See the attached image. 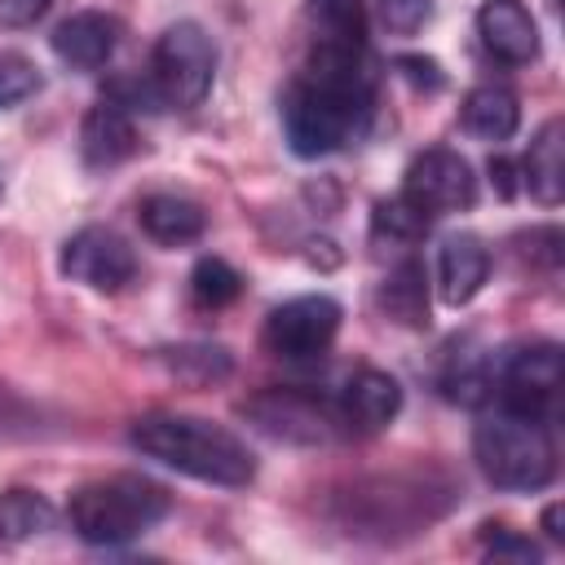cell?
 <instances>
[{"label":"cell","mask_w":565,"mask_h":565,"mask_svg":"<svg viewBox=\"0 0 565 565\" xmlns=\"http://www.w3.org/2000/svg\"><path fill=\"white\" fill-rule=\"evenodd\" d=\"M486 274H490V252L472 230H459V234L441 238V247H437V291H441L446 305H455V309L468 305L486 287Z\"/></svg>","instance_id":"cell-13"},{"label":"cell","mask_w":565,"mask_h":565,"mask_svg":"<svg viewBox=\"0 0 565 565\" xmlns=\"http://www.w3.org/2000/svg\"><path fill=\"white\" fill-rule=\"evenodd\" d=\"M53 530V503L35 490H4L0 494V539L9 543H22V539H35Z\"/></svg>","instance_id":"cell-21"},{"label":"cell","mask_w":565,"mask_h":565,"mask_svg":"<svg viewBox=\"0 0 565 565\" xmlns=\"http://www.w3.org/2000/svg\"><path fill=\"white\" fill-rule=\"evenodd\" d=\"M53 53L75 66V71H97L110 62L115 44H119V22L110 13H97V9H84V13H71L66 22H57V31L49 35Z\"/></svg>","instance_id":"cell-14"},{"label":"cell","mask_w":565,"mask_h":565,"mask_svg":"<svg viewBox=\"0 0 565 565\" xmlns=\"http://www.w3.org/2000/svg\"><path fill=\"white\" fill-rule=\"evenodd\" d=\"M486 552H490L494 561H499V556H512V561H539V556H543L539 543H530V539H521V534H512V530H499Z\"/></svg>","instance_id":"cell-30"},{"label":"cell","mask_w":565,"mask_h":565,"mask_svg":"<svg viewBox=\"0 0 565 565\" xmlns=\"http://www.w3.org/2000/svg\"><path fill=\"white\" fill-rule=\"evenodd\" d=\"M397 411H402V384L388 371H375V366L358 371L344 384L340 406H335L340 424L344 428H358V433H380L384 424L397 419Z\"/></svg>","instance_id":"cell-12"},{"label":"cell","mask_w":565,"mask_h":565,"mask_svg":"<svg viewBox=\"0 0 565 565\" xmlns=\"http://www.w3.org/2000/svg\"><path fill=\"white\" fill-rule=\"evenodd\" d=\"M424 230H428V216H424L415 203H406L402 194L375 203V212H371V238H375V243L402 247V243L424 238Z\"/></svg>","instance_id":"cell-25"},{"label":"cell","mask_w":565,"mask_h":565,"mask_svg":"<svg viewBox=\"0 0 565 565\" xmlns=\"http://www.w3.org/2000/svg\"><path fill=\"white\" fill-rule=\"evenodd\" d=\"M397 71H402V79H411L415 88H441V66L433 62V57H415V53H406V57H397L393 62Z\"/></svg>","instance_id":"cell-28"},{"label":"cell","mask_w":565,"mask_h":565,"mask_svg":"<svg viewBox=\"0 0 565 565\" xmlns=\"http://www.w3.org/2000/svg\"><path fill=\"white\" fill-rule=\"evenodd\" d=\"M543 530H547L552 543L565 539V530H561V503H547V508H543Z\"/></svg>","instance_id":"cell-32"},{"label":"cell","mask_w":565,"mask_h":565,"mask_svg":"<svg viewBox=\"0 0 565 565\" xmlns=\"http://www.w3.org/2000/svg\"><path fill=\"white\" fill-rule=\"evenodd\" d=\"M40 66L22 53H0V110H13L31 93H40Z\"/></svg>","instance_id":"cell-26"},{"label":"cell","mask_w":565,"mask_h":565,"mask_svg":"<svg viewBox=\"0 0 565 565\" xmlns=\"http://www.w3.org/2000/svg\"><path fill=\"white\" fill-rule=\"evenodd\" d=\"M459 124L468 137H481V141H508L516 128H521V102L499 88V84H481L463 97L459 106Z\"/></svg>","instance_id":"cell-19"},{"label":"cell","mask_w":565,"mask_h":565,"mask_svg":"<svg viewBox=\"0 0 565 565\" xmlns=\"http://www.w3.org/2000/svg\"><path fill=\"white\" fill-rule=\"evenodd\" d=\"M243 419H252L256 433H265L269 441H282V446H322V441H331V428L340 415L322 397L282 384V388H265V393L247 397Z\"/></svg>","instance_id":"cell-7"},{"label":"cell","mask_w":565,"mask_h":565,"mask_svg":"<svg viewBox=\"0 0 565 565\" xmlns=\"http://www.w3.org/2000/svg\"><path fill=\"white\" fill-rule=\"evenodd\" d=\"M159 362L181 380V384H216L230 375V353L221 344H177L159 349Z\"/></svg>","instance_id":"cell-22"},{"label":"cell","mask_w":565,"mask_h":565,"mask_svg":"<svg viewBox=\"0 0 565 565\" xmlns=\"http://www.w3.org/2000/svg\"><path fill=\"white\" fill-rule=\"evenodd\" d=\"M190 296L203 309H225V305H234L243 296V274L221 256H203L190 269Z\"/></svg>","instance_id":"cell-23"},{"label":"cell","mask_w":565,"mask_h":565,"mask_svg":"<svg viewBox=\"0 0 565 565\" xmlns=\"http://www.w3.org/2000/svg\"><path fill=\"white\" fill-rule=\"evenodd\" d=\"M366 71H300L282 93V128L300 159H322L358 141L371 124Z\"/></svg>","instance_id":"cell-1"},{"label":"cell","mask_w":565,"mask_h":565,"mask_svg":"<svg viewBox=\"0 0 565 565\" xmlns=\"http://www.w3.org/2000/svg\"><path fill=\"white\" fill-rule=\"evenodd\" d=\"M521 172H525V190L543 203V207H556L565 199V124L561 119H547L525 159H521Z\"/></svg>","instance_id":"cell-17"},{"label":"cell","mask_w":565,"mask_h":565,"mask_svg":"<svg viewBox=\"0 0 565 565\" xmlns=\"http://www.w3.org/2000/svg\"><path fill=\"white\" fill-rule=\"evenodd\" d=\"M137 150V128H132V115L102 97L97 106H88L84 124H79V154L88 168H115L124 163L128 154Z\"/></svg>","instance_id":"cell-15"},{"label":"cell","mask_w":565,"mask_h":565,"mask_svg":"<svg viewBox=\"0 0 565 565\" xmlns=\"http://www.w3.org/2000/svg\"><path fill=\"white\" fill-rule=\"evenodd\" d=\"M62 274L71 278V282H84V287H93V291H124L132 278H137V256H132V247L115 234V230H106V225H84V230H75L66 243H62Z\"/></svg>","instance_id":"cell-10"},{"label":"cell","mask_w":565,"mask_h":565,"mask_svg":"<svg viewBox=\"0 0 565 565\" xmlns=\"http://www.w3.org/2000/svg\"><path fill=\"white\" fill-rule=\"evenodd\" d=\"M216 79V44L199 22H172L150 57V84L159 93L163 106L177 110H194Z\"/></svg>","instance_id":"cell-5"},{"label":"cell","mask_w":565,"mask_h":565,"mask_svg":"<svg viewBox=\"0 0 565 565\" xmlns=\"http://www.w3.org/2000/svg\"><path fill=\"white\" fill-rule=\"evenodd\" d=\"M472 459L481 477L499 490H543L556 477V446L547 419L516 411H494L472 428Z\"/></svg>","instance_id":"cell-4"},{"label":"cell","mask_w":565,"mask_h":565,"mask_svg":"<svg viewBox=\"0 0 565 565\" xmlns=\"http://www.w3.org/2000/svg\"><path fill=\"white\" fill-rule=\"evenodd\" d=\"M309 49L318 53H366V9L362 0H309Z\"/></svg>","instance_id":"cell-16"},{"label":"cell","mask_w":565,"mask_h":565,"mask_svg":"<svg viewBox=\"0 0 565 565\" xmlns=\"http://www.w3.org/2000/svg\"><path fill=\"white\" fill-rule=\"evenodd\" d=\"M380 309L402 322V327H428V278L419 260H402L384 282H380Z\"/></svg>","instance_id":"cell-20"},{"label":"cell","mask_w":565,"mask_h":565,"mask_svg":"<svg viewBox=\"0 0 565 565\" xmlns=\"http://www.w3.org/2000/svg\"><path fill=\"white\" fill-rule=\"evenodd\" d=\"M49 4L53 0H0V26H9V31L31 26V22H40L49 13Z\"/></svg>","instance_id":"cell-29"},{"label":"cell","mask_w":565,"mask_h":565,"mask_svg":"<svg viewBox=\"0 0 565 565\" xmlns=\"http://www.w3.org/2000/svg\"><path fill=\"white\" fill-rule=\"evenodd\" d=\"M402 199L415 203L428 221L450 216V212H468L477 203V177L459 150L433 146V150L411 159V168L402 177Z\"/></svg>","instance_id":"cell-8"},{"label":"cell","mask_w":565,"mask_h":565,"mask_svg":"<svg viewBox=\"0 0 565 565\" xmlns=\"http://www.w3.org/2000/svg\"><path fill=\"white\" fill-rule=\"evenodd\" d=\"M428 0H380V18H384V26L388 31H402V35H411V31H419L424 22H428Z\"/></svg>","instance_id":"cell-27"},{"label":"cell","mask_w":565,"mask_h":565,"mask_svg":"<svg viewBox=\"0 0 565 565\" xmlns=\"http://www.w3.org/2000/svg\"><path fill=\"white\" fill-rule=\"evenodd\" d=\"M128 441L163 463L177 468L181 477L207 481V486H225V490H243L256 477V459L252 450L221 424L199 419V415H146L128 428Z\"/></svg>","instance_id":"cell-2"},{"label":"cell","mask_w":565,"mask_h":565,"mask_svg":"<svg viewBox=\"0 0 565 565\" xmlns=\"http://www.w3.org/2000/svg\"><path fill=\"white\" fill-rule=\"evenodd\" d=\"M490 177H494V185H499V194H503V199H512V194H516V181H512V177H516V168H512V159L494 154V159H490Z\"/></svg>","instance_id":"cell-31"},{"label":"cell","mask_w":565,"mask_h":565,"mask_svg":"<svg viewBox=\"0 0 565 565\" xmlns=\"http://www.w3.org/2000/svg\"><path fill=\"white\" fill-rule=\"evenodd\" d=\"M441 393L459 406H481L490 393H494V371L481 353H459L450 358L446 375H441Z\"/></svg>","instance_id":"cell-24"},{"label":"cell","mask_w":565,"mask_h":565,"mask_svg":"<svg viewBox=\"0 0 565 565\" xmlns=\"http://www.w3.org/2000/svg\"><path fill=\"white\" fill-rule=\"evenodd\" d=\"M561 393V349L552 340H534L521 344L503 358L499 366V402L503 411L530 415V419H547Z\"/></svg>","instance_id":"cell-9"},{"label":"cell","mask_w":565,"mask_h":565,"mask_svg":"<svg viewBox=\"0 0 565 565\" xmlns=\"http://www.w3.org/2000/svg\"><path fill=\"white\" fill-rule=\"evenodd\" d=\"M137 221H141L146 238H154L163 247H185V243H194L207 230L203 207L194 199H181V194H150V199H141Z\"/></svg>","instance_id":"cell-18"},{"label":"cell","mask_w":565,"mask_h":565,"mask_svg":"<svg viewBox=\"0 0 565 565\" xmlns=\"http://www.w3.org/2000/svg\"><path fill=\"white\" fill-rule=\"evenodd\" d=\"M477 35L503 66H530L539 57V22L521 0H481Z\"/></svg>","instance_id":"cell-11"},{"label":"cell","mask_w":565,"mask_h":565,"mask_svg":"<svg viewBox=\"0 0 565 565\" xmlns=\"http://www.w3.org/2000/svg\"><path fill=\"white\" fill-rule=\"evenodd\" d=\"M340 300L313 291V296H296V300H282L278 309H269L265 318V331H260V344L265 353L282 358V362H309V358H322L340 331Z\"/></svg>","instance_id":"cell-6"},{"label":"cell","mask_w":565,"mask_h":565,"mask_svg":"<svg viewBox=\"0 0 565 565\" xmlns=\"http://www.w3.org/2000/svg\"><path fill=\"white\" fill-rule=\"evenodd\" d=\"M168 503L172 499L159 481L137 477V472H115V477L79 486L66 503V516L84 543L119 547V543H132L146 530H154L168 516Z\"/></svg>","instance_id":"cell-3"}]
</instances>
